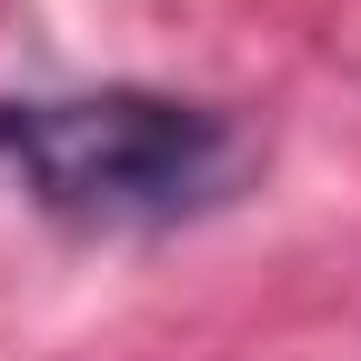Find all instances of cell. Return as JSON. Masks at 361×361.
<instances>
[{
  "label": "cell",
  "mask_w": 361,
  "mask_h": 361,
  "mask_svg": "<svg viewBox=\"0 0 361 361\" xmlns=\"http://www.w3.org/2000/svg\"><path fill=\"white\" fill-rule=\"evenodd\" d=\"M0 161L20 171L30 201H51L71 221H161L221 180L231 130L201 101L111 80V90L0 101Z\"/></svg>",
  "instance_id": "obj_1"
}]
</instances>
